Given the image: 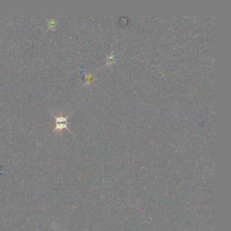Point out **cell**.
Masks as SVG:
<instances>
[{"instance_id":"obj_1","label":"cell","mask_w":231,"mask_h":231,"mask_svg":"<svg viewBox=\"0 0 231 231\" xmlns=\"http://www.w3.org/2000/svg\"><path fill=\"white\" fill-rule=\"evenodd\" d=\"M52 115L56 119V127L54 128L53 132H56V131L59 130L60 132L61 131V132H62L63 129H66V130H68L69 132H71V131L69 130V128H67V124L69 123L68 121H67V119L69 118V115H68V116L66 117H62V116L57 117L54 113H52Z\"/></svg>"},{"instance_id":"obj_2","label":"cell","mask_w":231,"mask_h":231,"mask_svg":"<svg viewBox=\"0 0 231 231\" xmlns=\"http://www.w3.org/2000/svg\"><path fill=\"white\" fill-rule=\"evenodd\" d=\"M57 24V22L54 18L50 19L48 21V28H50L51 30H54L56 28V26Z\"/></svg>"}]
</instances>
